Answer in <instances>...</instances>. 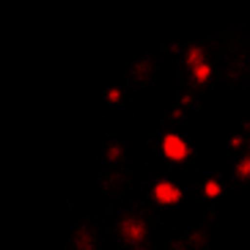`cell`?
I'll list each match as a JSON object with an SVG mask.
<instances>
[{"label":"cell","mask_w":250,"mask_h":250,"mask_svg":"<svg viewBox=\"0 0 250 250\" xmlns=\"http://www.w3.org/2000/svg\"><path fill=\"white\" fill-rule=\"evenodd\" d=\"M160 148H162V154H165L168 162H184V160H190V154H192L190 140L184 138L182 132H165Z\"/></svg>","instance_id":"1"},{"label":"cell","mask_w":250,"mask_h":250,"mask_svg":"<svg viewBox=\"0 0 250 250\" xmlns=\"http://www.w3.org/2000/svg\"><path fill=\"white\" fill-rule=\"evenodd\" d=\"M154 201L160 206H173L182 201V187H179L176 182H170V179H160V182L154 184Z\"/></svg>","instance_id":"2"}]
</instances>
